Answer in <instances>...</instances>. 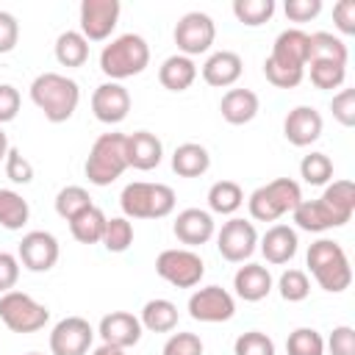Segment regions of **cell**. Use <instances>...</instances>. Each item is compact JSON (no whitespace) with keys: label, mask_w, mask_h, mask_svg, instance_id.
Segmentation results:
<instances>
[{"label":"cell","mask_w":355,"mask_h":355,"mask_svg":"<svg viewBox=\"0 0 355 355\" xmlns=\"http://www.w3.org/2000/svg\"><path fill=\"white\" fill-rule=\"evenodd\" d=\"M19 42V22L14 14L8 11H0V55L3 53H11Z\"/></svg>","instance_id":"obj_50"},{"label":"cell","mask_w":355,"mask_h":355,"mask_svg":"<svg viewBox=\"0 0 355 355\" xmlns=\"http://www.w3.org/2000/svg\"><path fill=\"white\" fill-rule=\"evenodd\" d=\"M133 244V225L128 216H114L105 222V233H103V247L108 252H125Z\"/></svg>","instance_id":"obj_38"},{"label":"cell","mask_w":355,"mask_h":355,"mask_svg":"<svg viewBox=\"0 0 355 355\" xmlns=\"http://www.w3.org/2000/svg\"><path fill=\"white\" fill-rule=\"evenodd\" d=\"M286 352L288 355H322L324 352V338L313 327H297L286 338Z\"/></svg>","instance_id":"obj_39"},{"label":"cell","mask_w":355,"mask_h":355,"mask_svg":"<svg viewBox=\"0 0 355 355\" xmlns=\"http://www.w3.org/2000/svg\"><path fill=\"white\" fill-rule=\"evenodd\" d=\"M283 11L291 22H308L322 11V0H286Z\"/></svg>","instance_id":"obj_48"},{"label":"cell","mask_w":355,"mask_h":355,"mask_svg":"<svg viewBox=\"0 0 355 355\" xmlns=\"http://www.w3.org/2000/svg\"><path fill=\"white\" fill-rule=\"evenodd\" d=\"M17 258L31 272H47L58 261V241L47 230H31V233L22 236L19 250H17Z\"/></svg>","instance_id":"obj_14"},{"label":"cell","mask_w":355,"mask_h":355,"mask_svg":"<svg viewBox=\"0 0 355 355\" xmlns=\"http://www.w3.org/2000/svg\"><path fill=\"white\" fill-rule=\"evenodd\" d=\"M233 14H236L239 22H244L250 28H258V25L272 19L275 0H236L233 3Z\"/></svg>","instance_id":"obj_36"},{"label":"cell","mask_w":355,"mask_h":355,"mask_svg":"<svg viewBox=\"0 0 355 355\" xmlns=\"http://www.w3.org/2000/svg\"><path fill=\"white\" fill-rule=\"evenodd\" d=\"M233 313H236V300L222 286H205L189 297V316L194 322L216 324V322L233 319Z\"/></svg>","instance_id":"obj_11"},{"label":"cell","mask_w":355,"mask_h":355,"mask_svg":"<svg viewBox=\"0 0 355 355\" xmlns=\"http://www.w3.org/2000/svg\"><path fill=\"white\" fill-rule=\"evenodd\" d=\"M55 58L61 67H83L89 58V42L80 31H64L55 39Z\"/></svg>","instance_id":"obj_32"},{"label":"cell","mask_w":355,"mask_h":355,"mask_svg":"<svg viewBox=\"0 0 355 355\" xmlns=\"http://www.w3.org/2000/svg\"><path fill=\"white\" fill-rule=\"evenodd\" d=\"M214 36H216L214 19L202 11H189L175 25V44H178L180 55H186V58L208 53L214 44Z\"/></svg>","instance_id":"obj_9"},{"label":"cell","mask_w":355,"mask_h":355,"mask_svg":"<svg viewBox=\"0 0 355 355\" xmlns=\"http://www.w3.org/2000/svg\"><path fill=\"white\" fill-rule=\"evenodd\" d=\"M319 200L324 202V208L333 214V219L341 227L352 219V211H355V183L352 180H333Z\"/></svg>","instance_id":"obj_25"},{"label":"cell","mask_w":355,"mask_h":355,"mask_svg":"<svg viewBox=\"0 0 355 355\" xmlns=\"http://www.w3.org/2000/svg\"><path fill=\"white\" fill-rule=\"evenodd\" d=\"M263 75H266V80H269L272 86H277V89H294V86H300V80L305 78V69L283 67V64L266 58V61H263Z\"/></svg>","instance_id":"obj_43"},{"label":"cell","mask_w":355,"mask_h":355,"mask_svg":"<svg viewBox=\"0 0 355 355\" xmlns=\"http://www.w3.org/2000/svg\"><path fill=\"white\" fill-rule=\"evenodd\" d=\"M19 92L11 86V83H0V125L11 122L17 114H19Z\"/></svg>","instance_id":"obj_51"},{"label":"cell","mask_w":355,"mask_h":355,"mask_svg":"<svg viewBox=\"0 0 355 355\" xmlns=\"http://www.w3.org/2000/svg\"><path fill=\"white\" fill-rule=\"evenodd\" d=\"M255 244H258L255 225L247 219H239V216L227 219L222 225V230L216 233V250L230 263H244L255 252Z\"/></svg>","instance_id":"obj_10"},{"label":"cell","mask_w":355,"mask_h":355,"mask_svg":"<svg viewBox=\"0 0 355 355\" xmlns=\"http://www.w3.org/2000/svg\"><path fill=\"white\" fill-rule=\"evenodd\" d=\"M233 355H275V341L261 330H250L236 338Z\"/></svg>","instance_id":"obj_42"},{"label":"cell","mask_w":355,"mask_h":355,"mask_svg":"<svg viewBox=\"0 0 355 355\" xmlns=\"http://www.w3.org/2000/svg\"><path fill=\"white\" fill-rule=\"evenodd\" d=\"M125 155H128V166H133L139 172H150L161 164L164 147H161V139L155 133L136 130V133L125 136Z\"/></svg>","instance_id":"obj_18"},{"label":"cell","mask_w":355,"mask_h":355,"mask_svg":"<svg viewBox=\"0 0 355 355\" xmlns=\"http://www.w3.org/2000/svg\"><path fill=\"white\" fill-rule=\"evenodd\" d=\"M300 175L308 186H324L333 180V161L324 153H308L300 161Z\"/></svg>","instance_id":"obj_37"},{"label":"cell","mask_w":355,"mask_h":355,"mask_svg":"<svg viewBox=\"0 0 355 355\" xmlns=\"http://www.w3.org/2000/svg\"><path fill=\"white\" fill-rule=\"evenodd\" d=\"M222 119L230 125H247L258 114V94L250 89H230L219 103Z\"/></svg>","instance_id":"obj_24"},{"label":"cell","mask_w":355,"mask_h":355,"mask_svg":"<svg viewBox=\"0 0 355 355\" xmlns=\"http://www.w3.org/2000/svg\"><path fill=\"white\" fill-rule=\"evenodd\" d=\"M92 111L105 125L122 122L128 116V111H130V94H128V89L122 83H114V80L97 86L94 94H92Z\"/></svg>","instance_id":"obj_16"},{"label":"cell","mask_w":355,"mask_h":355,"mask_svg":"<svg viewBox=\"0 0 355 355\" xmlns=\"http://www.w3.org/2000/svg\"><path fill=\"white\" fill-rule=\"evenodd\" d=\"M105 222H108V216H105L97 205H92V208H86L83 214H78V216L69 222V230H72V236H75L80 244H97V241H103Z\"/></svg>","instance_id":"obj_31"},{"label":"cell","mask_w":355,"mask_h":355,"mask_svg":"<svg viewBox=\"0 0 355 355\" xmlns=\"http://www.w3.org/2000/svg\"><path fill=\"white\" fill-rule=\"evenodd\" d=\"M17 280H19V258L0 250V294L14 291Z\"/></svg>","instance_id":"obj_49"},{"label":"cell","mask_w":355,"mask_h":355,"mask_svg":"<svg viewBox=\"0 0 355 355\" xmlns=\"http://www.w3.org/2000/svg\"><path fill=\"white\" fill-rule=\"evenodd\" d=\"M277 288L286 302H302L311 294V280L302 269H286L277 280Z\"/></svg>","instance_id":"obj_41"},{"label":"cell","mask_w":355,"mask_h":355,"mask_svg":"<svg viewBox=\"0 0 355 355\" xmlns=\"http://www.w3.org/2000/svg\"><path fill=\"white\" fill-rule=\"evenodd\" d=\"M155 272L175 288H194L205 275V263L194 250H164L155 258Z\"/></svg>","instance_id":"obj_8"},{"label":"cell","mask_w":355,"mask_h":355,"mask_svg":"<svg viewBox=\"0 0 355 355\" xmlns=\"http://www.w3.org/2000/svg\"><path fill=\"white\" fill-rule=\"evenodd\" d=\"M291 214H294L297 227L300 230H308V233H322V230L338 227V222L333 219V214L324 208L322 200H300V205Z\"/></svg>","instance_id":"obj_28"},{"label":"cell","mask_w":355,"mask_h":355,"mask_svg":"<svg viewBox=\"0 0 355 355\" xmlns=\"http://www.w3.org/2000/svg\"><path fill=\"white\" fill-rule=\"evenodd\" d=\"M147 64H150V44L139 33H122L111 39V44H105L100 53V69L114 83L144 72Z\"/></svg>","instance_id":"obj_2"},{"label":"cell","mask_w":355,"mask_h":355,"mask_svg":"<svg viewBox=\"0 0 355 355\" xmlns=\"http://www.w3.org/2000/svg\"><path fill=\"white\" fill-rule=\"evenodd\" d=\"M6 153H8V139H6V130L0 128V161L6 158Z\"/></svg>","instance_id":"obj_54"},{"label":"cell","mask_w":355,"mask_h":355,"mask_svg":"<svg viewBox=\"0 0 355 355\" xmlns=\"http://www.w3.org/2000/svg\"><path fill=\"white\" fill-rule=\"evenodd\" d=\"M141 327H147L150 333H172L178 327V305L158 297V300H150L144 308H141Z\"/></svg>","instance_id":"obj_29"},{"label":"cell","mask_w":355,"mask_h":355,"mask_svg":"<svg viewBox=\"0 0 355 355\" xmlns=\"http://www.w3.org/2000/svg\"><path fill=\"white\" fill-rule=\"evenodd\" d=\"M94 341V330L83 316L61 319L50 333V352L53 355H86Z\"/></svg>","instance_id":"obj_13"},{"label":"cell","mask_w":355,"mask_h":355,"mask_svg":"<svg viewBox=\"0 0 355 355\" xmlns=\"http://www.w3.org/2000/svg\"><path fill=\"white\" fill-rule=\"evenodd\" d=\"M28 355H39V352H28Z\"/></svg>","instance_id":"obj_55"},{"label":"cell","mask_w":355,"mask_h":355,"mask_svg":"<svg viewBox=\"0 0 355 355\" xmlns=\"http://www.w3.org/2000/svg\"><path fill=\"white\" fill-rule=\"evenodd\" d=\"M92 355H125V349H119V347H111V344H100Z\"/></svg>","instance_id":"obj_53"},{"label":"cell","mask_w":355,"mask_h":355,"mask_svg":"<svg viewBox=\"0 0 355 355\" xmlns=\"http://www.w3.org/2000/svg\"><path fill=\"white\" fill-rule=\"evenodd\" d=\"M178 241L189 244V247H197V244H205L211 236H214V216L202 208H186L175 216V225H172Z\"/></svg>","instance_id":"obj_19"},{"label":"cell","mask_w":355,"mask_h":355,"mask_svg":"<svg viewBox=\"0 0 355 355\" xmlns=\"http://www.w3.org/2000/svg\"><path fill=\"white\" fill-rule=\"evenodd\" d=\"M119 0H83L80 3V33L86 42H103L119 22Z\"/></svg>","instance_id":"obj_12"},{"label":"cell","mask_w":355,"mask_h":355,"mask_svg":"<svg viewBox=\"0 0 355 355\" xmlns=\"http://www.w3.org/2000/svg\"><path fill=\"white\" fill-rule=\"evenodd\" d=\"M333 19L341 33H355V0H341L333 6Z\"/></svg>","instance_id":"obj_52"},{"label":"cell","mask_w":355,"mask_h":355,"mask_svg":"<svg viewBox=\"0 0 355 355\" xmlns=\"http://www.w3.org/2000/svg\"><path fill=\"white\" fill-rule=\"evenodd\" d=\"M308 50H311L308 33L300 31V28H288V31H283V33L275 39L269 58L277 61V64H283V67L305 69V64H308Z\"/></svg>","instance_id":"obj_20"},{"label":"cell","mask_w":355,"mask_h":355,"mask_svg":"<svg viewBox=\"0 0 355 355\" xmlns=\"http://www.w3.org/2000/svg\"><path fill=\"white\" fill-rule=\"evenodd\" d=\"M241 55L233 53V50H219L214 55H208V61L202 64V80L208 86H216V89H225V86H233L239 78H241Z\"/></svg>","instance_id":"obj_21"},{"label":"cell","mask_w":355,"mask_h":355,"mask_svg":"<svg viewBox=\"0 0 355 355\" xmlns=\"http://www.w3.org/2000/svg\"><path fill=\"white\" fill-rule=\"evenodd\" d=\"M308 61H336V64H344L347 67V44L327 33V31H316V33H308Z\"/></svg>","instance_id":"obj_30"},{"label":"cell","mask_w":355,"mask_h":355,"mask_svg":"<svg viewBox=\"0 0 355 355\" xmlns=\"http://www.w3.org/2000/svg\"><path fill=\"white\" fill-rule=\"evenodd\" d=\"M308 269L313 272L316 283L330 294H338V291L349 288V283H352L349 258H347L344 247L338 241H333V239H319V241L311 244Z\"/></svg>","instance_id":"obj_3"},{"label":"cell","mask_w":355,"mask_h":355,"mask_svg":"<svg viewBox=\"0 0 355 355\" xmlns=\"http://www.w3.org/2000/svg\"><path fill=\"white\" fill-rule=\"evenodd\" d=\"M208 166H211V155L197 141H186L172 153V169L180 178H200L208 172Z\"/></svg>","instance_id":"obj_26"},{"label":"cell","mask_w":355,"mask_h":355,"mask_svg":"<svg viewBox=\"0 0 355 355\" xmlns=\"http://www.w3.org/2000/svg\"><path fill=\"white\" fill-rule=\"evenodd\" d=\"M194 78H197V64L191 58L180 55V53L178 55H169L161 64V69H158V80L169 92H186L194 83Z\"/></svg>","instance_id":"obj_27"},{"label":"cell","mask_w":355,"mask_h":355,"mask_svg":"<svg viewBox=\"0 0 355 355\" xmlns=\"http://www.w3.org/2000/svg\"><path fill=\"white\" fill-rule=\"evenodd\" d=\"M305 67H311V83L316 89H338L344 83V64L336 61H308Z\"/></svg>","instance_id":"obj_40"},{"label":"cell","mask_w":355,"mask_h":355,"mask_svg":"<svg viewBox=\"0 0 355 355\" xmlns=\"http://www.w3.org/2000/svg\"><path fill=\"white\" fill-rule=\"evenodd\" d=\"M0 319L14 333H36L47 324L50 311H47V305L36 302L31 294L6 291L0 297Z\"/></svg>","instance_id":"obj_7"},{"label":"cell","mask_w":355,"mask_h":355,"mask_svg":"<svg viewBox=\"0 0 355 355\" xmlns=\"http://www.w3.org/2000/svg\"><path fill=\"white\" fill-rule=\"evenodd\" d=\"M128 169L125 133H103L86 158V178L94 186H111Z\"/></svg>","instance_id":"obj_6"},{"label":"cell","mask_w":355,"mask_h":355,"mask_svg":"<svg viewBox=\"0 0 355 355\" xmlns=\"http://www.w3.org/2000/svg\"><path fill=\"white\" fill-rule=\"evenodd\" d=\"M244 202V191L236 180H216L208 189V208L214 214H236Z\"/></svg>","instance_id":"obj_33"},{"label":"cell","mask_w":355,"mask_h":355,"mask_svg":"<svg viewBox=\"0 0 355 355\" xmlns=\"http://www.w3.org/2000/svg\"><path fill=\"white\" fill-rule=\"evenodd\" d=\"M327 347H330V355H355V330L349 324L333 327Z\"/></svg>","instance_id":"obj_47"},{"label":"cell","mask_w":355,"mask_h":355,"mask_svg":"<svg viewBox=\"0 0 355 355\" xmlns=\"http://www.w3.org/2000/svg\"><path fill=\"white\" fill-rule=\"evenodd\" d=\"M164 355H202V341L197 333H172L164 344Z\"/></svg>","instance_id":"obj_45"},{"label":"cell","mask_w":355,"mask_h":355,"mask_svg":"<svg viewBox=\"0 0 355 355\" xmlns=\"http://www.w3.org/2000/svg\"><path fill=\"white\" fill-rule=\"evenodd\" d=\"M86 208H92V197L83 186H64L55 197V214L67 222H72L78 214H83Z\"/></svg>","instance_id":"obj_35"},{"label":"cell","mask_w":355,"mask_h":355,"mask_svg":"<svg viewBox=\"0 0 355 355\" xmlns=\"http://www.w3.org/2000/svg\"><path fill=\"white\" fill-rule=\"evenodd\" d=\"M6 178L11 183H22V186L33 180V166L17 147H8V153H6Z\"/></svg>","instance_id":"obj_44"},{"label":"cell","mask_w":355,"mask_h":355,"mask_svg":"<svg viewBox=\"0 0 355 355\" xmlns=\"http://www.w3.org/2000/svg\"><path fill=\"white\" fill-rule=\"evenodd\" d=\"M330 111H333V116H336L344 128H352V125H355V89H341V92L333 97Z\"/></svg>","instance_id":"obj_46"},{"label":"cell","mask_w":355,"mask_h":355,"mask_svg":"<svg viewBox=\"0 0 355 355\" xmlns=\"http://www.w3.org/2000/svg\"><path fill=\"white\" fill-rule=\"evenodd\" d=\"M302 200V191H300V183L291 180V178H275L272 183L266 186H258L247 205H250V216L258 219V222H275L280 219L283 214L294 211Z\"/></svg>","instance_id":"obj_5"},{"label":"cell","mask_w":355,"mask_h":355,"mask_svg":"<svg viewBox=\"0 0 355 355\" xmlns=\"http://www.w3.org/2000/svg\"><path fill=\"white\" fill-rule=\"evenodd\" d=\"M322 114L311 105H297L283 122V133L294 147H308L322 136Z\"/></svg>","instance_id":"obj_17"},{"label":"cell","mask_w":355,"mask_h":355,"mask_svg":"<svg viewBox=\"0 0 355 355\" xmlns=\"http://www.w3.org/2000/svg\"><path fill=\"white\" fill-rule=\"evenodd\" d=\"M119 205L128 219H161L175 211V191L166 183H128L122 189Z\"/></svg>","instance_id":"obj_4"},{"label":"cell","mask_w":355,"mask_h":355,"mask_svg":"<svg viewBox=\"0 0 355 355\" xmlns=\"http://www.w3.org/2000/svg\"><path fill=\"white\" fill-rule=\"evenodd\" d=\"M31 100L44 114V119H50V122H67L75 114L78 103H80V89L67 75L42 72L31 83Z\"/></svg>","instance_id":"obj_1"},{"label":"cell","mask_w":355,"mask_h":355,"mask_svg":"<svg viewBox=\"0 0 355 355\" xmlns=\"http://www.w3.org/2000/svg\"><path fill=\"white\" fill-rule=\"evenodd\" d=\"M233 288L244 302H258L272 291V275L261 263L239 266V272L233 275Z\"/></svg>","instance_id":"obj_22"},{"label":"cell","mask_w":355,"mask_h":355,"mask_svg":"<svg viewBox=\"0 0 355 355\" xmlns=\"http://www.w3.org/2000/svg\"><path fill=\"white\" fill-rule=\"evenodd\" d=\"M103 344H111V347H119V349H128V347H136L139 338H141V322L139 316L128 313V311H111L100 319V327H97Z\"/></svg>","instance_id":"obj_15"},{"label":"cell","mask_w":355,"mask_h":355,"mask_svg":"<svg viewBox=\"0 0 355 355\" xmlns=\"http://www.w3.org/2000/svg\"><path fill=\"white\" fill-rule=\"evenodd\" d=\"M31 216L28 200L11 189H0V225L6 230H19Z\"/></svg>","instance_id":"obj_34"},{"label":"cell","mask_w":355,"mask_h":355,"mask_svg":"<svg viewBox=\"0 0 355 355\" xmlns=\"http://www.w3.org/2000/svg\"><path fill=\"white\" fill-rule=\"evenodd\" d=\"M297 230L288 225H272L261 239V252L269 263H288L297 255Z\"/></svg>","instance_id":"obj_23"}]
</instances>
